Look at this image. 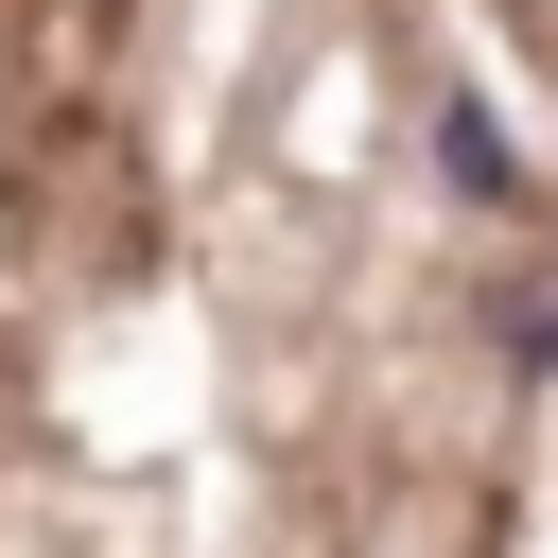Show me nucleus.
Wrapping results in <instances>:
<instances>
[{"mask_svg":"<svg viewBox=\"0 0 558 558\" xmlns=\"http://www.w3.org/2000/svg\"><path fill=\"white\" fill-rule=\"evenodd\" d=\"M436 157H453V192L523 209V157H506V122H488V105H453V122H436Z\"/></svg>","mask_w":558,"mask_h":558,"instance_id":"nucleus-1","label":"nucleus"}]
</instances>
